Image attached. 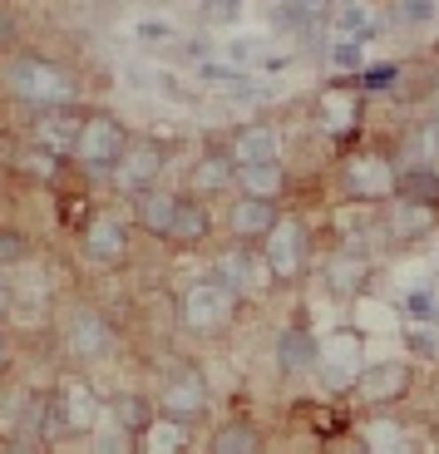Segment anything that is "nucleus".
<instances>
[{
    "instance_id": "obj_1",
    "label": "nucleus",
    "mask_w": 439,
    "mask_h": 454,
    "mask_svg": "<svg viewBox=\"0 0 439 454\" xmlns=\"http://www.w3.org/2000/svg\"><path fill=\"white\" fill-rule=\"evenodd\" d=\"M5 84H11L15 99L35 104L40 114H55V109H69L79 99V84L69 80V69H59L55 59L45 55H20L5 65Z\"/></svg>"
},
{
    "instance_id": "obj_2",
    "label": "nucleus",
    "mask_w": 439,
    "mask_h": 454,
    "mask_svg": "<svg viewBox=\"0 0 439 454\" xmlns=\"http://www.w3.org/2000/svg\"><path fill=\"white\" fill-rule=\"evenodd\" d=\"M395 178H400V163L380 144H361L341 159V188L350 203H395Z\"/></svg>"
},
{
    "instance_id": "obj_3",
    "label": "nucleus",
    "mask_w": 439,
    "mask_h": 454,
    "mask_svg": "<svg viewBox=\"0 0 439 454\" xmlns=\"http://www.w3.org/2000/svg\"><path fill=\"white\" fill-rule=\"evenodd\" d=\"M237 307H242V296H237L232 286L213 282V277H198V282L183 286V296H178V321H183V331L208 340V336H223V331L232 326Z\"/></svg>"
},
{
    "instance_id": "obj_4",
    "label": "nucleus",
    "mask_w": 439,
    "mask_h": 454,
    "mask_svg": "<svg viewBox=\"0 0 439 454\" xmlns=\"http://www.w3.org/2000/svg\"><path fill=\"white\" fill-rule=\"evenodd\" d=\"M129 144H134V134L124 129V119L99 109V114H84V124H79L74 144H69V159L84 173H114L124 163Z\"/></svg>"
},
{
    "instance_id": "obj_5",
    "label": "nucleus",
    "mask_w": 439,
    "mask_h": 454,
    "mask_svg": "<svg viewBox=\"0 0 439 454\" xmlns=\"http://www.w3.org/2000/svg\"><path fill=\"white\" fill-rule=\"evenodd\" d=\"M262 267H267L271 286H296L311 267V238H306V227L296 217H282V223L271 227V238L257 247Z\"/></svg>"
},
{
    "instance_id": "obj_6",
    "label": "nucleus",
    "mask_w": 439,
    "mask_h": 454,
    "mask_svg": "<svg viewBox=\"0 0 439 454\" xmlns=\"http://www.w3.org/2000/svg\"><path fill=\"white\" fill-rule=\"evenodd\" d=\"M410 390H415V365L410 361H371L361 371V380L350 386V400L361 410H371V415H385L390 405H400V400H410Z\"/></svg>"
},
{
    "instance_id": "obj_7",
    "label": "nucleus",
    "mask_w": 439,
    "mask_h": 454,
    "mask_svg": "<svg viewBox=\"0 0 439 454\" xmlns=\"http://www.w3.org/2000/svg\"><path fill=\"white\" fill-rule=\"evenodd\" d=\"M208 405H213V395H208V380L198 365H178V371L163 375V386L153 390V410L163 415V420H178V425H192L203 420Z\"/></svg>"
},
{
    "instance_id": "obj_8",
    "label": "nucleus",
    "mask_w": 439,
    "mask_h": 454,
    "mask_svg": "<svg viewBox=\"0 0 439 454\" xmlns=\"http://www.w3.org/2000/svg\"><path fill=\"white\" fill-rule=\"evenodd\" d=\"M163 168H169V148L158 144V138H138V134H134V144H129L124 163H119L109 178H114V188H119V193L144 198V193H153V188H158Z\"/></svg>"
},
{
    "instance_id": "obj_9",
    "label": "nucleus",
    "mask_w": 439,
    "mask_h": 454,
    "mask_svg": "<svg viewBox=\"0 0 439 454\" xmlns=\"http://www.w3.org/2000/svg\"><path fill=\"white\" fill-rule=\"evenodd\" d=\"M79 247L94 267H119L129 262V247H134V227L114 213H90L84 227H79Z\"/></svg>"
},
{
    "instance_id": "obj_10",
    "label": "nucleus",
    "mask_w": 439,
    "mask_h": 454,
    "mask_svg": "<svg viewBox=\"0 0 439 454\" xmlns=\"http://www.w3.org/2000/svg\"><path fill=\"white\" fill-rule=\"evenodd\" d=\"M316 371H321V386L326 390H346L361 380V331H331L326 340H321V361H316Z\"/></svg>"
},
{
    "instance_id": "obj_11",
    "label": "nucleus",
    "mask_w": 439,
    "mask_h": 454,
    "mask_svg": "<svg viewBox=\"0 0 439 454\" xmlns=\"http://www.w3.org/2000/svg\"><path fill=\"white\" fill-rule=\"evenodd\" d=\"M282 207L277 203H262V198H242L237 193L232 203H227V232L237 238V247H262V242L271 238V227L282 223Z\"/></svg>"
},
{
    "instance_id": "obj_12",
    "label": "nucleus",
    "mask_w": 439,
    "mask_h": 454,
    "mask_svg": "<svg viewBox=\"0 0 439 454\" xmlns=\"http://www.w3.org/2000/svg\"><path fill=\"white\" fill-rule=\"evenodd\" d=\"M65 351L74 356V361H99V356L114 351V326L104 311L94 307H79L74 317H69L65 326Z\"/></svg>"
},
{
    "instance_id": "obj_13",
    "label": "nucleus",
    "mask_w": 439,
    "mask_h": 454,
    "mask_svg": "<svg viewBox=\"0 0 439 454\" xmlns=\"http://www.w3.org/2000/svg\"><path fill=\"white\" fill-rule=\"evenodd\" d=\"M356 440H361L365 454H425L419 434L410 430L400 415H365L361 430H356Z\"/></svg>"
},
{
    "instance_id": "obj_14",
    "label": "nucleus",
    "mask_w": 439,
    "mask_h": 454,
    "mask_svg": "<svg viewBox=\"0 0 439 454\" xmlns=\"http://www.w3.org/2000/svg\"><path fill=\"white\" fill-rule=\"evenodd\" d=\"M371 257H365L356 242H346V247L326 252V262H321V282L331 286L336 296H361L365 286H371Z\"/></svg>"
},
{
    "instance_id": "obj_15",
    "label": "nucleus",
    "mask_w": 439,
    "mask_h": 454,
    "mask_svg": "<svg viewBox=\"0 0 439 454\" xmlns=\"http://www.w3.org/2000/svg\"><path fill=\"white\" fill-rule=\"evenodd\" d=\"M55 410H59V430L84 434V430H94V425L104 420L109 405L99 400V390H94L90 380H69V386L55 390Z\"/></svg>"
},
{
    "instance_id": "obj_16",
    "label": "nucleus",
    "mask_w": 439,
    "mask_h": 454,
    "mask_svg": "<svg viewBox=\"0 0 439 454\" xmlns=\"http://www.w3.org/2000/svg\"><path fill=\"white\" fill-rule=\"evenodd\" d=\"M237 188V159L227 144H213L198 153V163L188 168V193L192 198H213V193H227Z\"/></svg>"
},
{
    "instance_id": "obj_17",
    "label": "nucleus",
    "mask_w": 439,
    "mask_h": 454,
    "mask_svg": "<svg viewBox=\"0 0 439 454\" xmlns=\"http://www.w3.org/2000/svg\"><path fill=\"white\" fill-rule=\"evenodd\" d=\"M316 119H321L326 134H336V138L361 134V90H356V84H331V90H321Z\"/></svg>"
},
{
    "instance_id": "obj_18",
    "label": "nucleus",
    "mask_w": 439,
    "mask_h": 454,
    "mask_svg": "<svg viewBox=\"0 0 439 454\" xmlns=\"http://www.w3.org/2000/svg\"><path fill=\"white\" fill-rule=\"evenodd\" d=\"M232 159L237 168H257V163H282V134L271 124H242L232 134Z\"/></svg>"
},
{
    "instance_id": "obj_19",
    "label": "nucleus",
    "mask_w": 439,
    "mask_h": 454,
    "mask_svg": "<svg viewBox=\"0 0 439 454\" xmlns=\"http://www.w3.org/2000/svg\"><path fill=\"white\" fill-rule=\"evenodd\" d=\"M271 351H277V371L282 375H306L321 361V336H311L306 326H282Z\"/></svg>"
},
{
    "instance_id": "obj_20",
    "label": "nucleus",
    "mask_w": 439,
    "mask_h": 454,
    "mask_svg": "<svg viewBox=\"0 0 439 454\" xmlns=\"http://www.w3.org/2000/svg\"><path fill=\"white\" fill-rule=\"evenodd\" d=\"M262 277H267V267H262V257L247 252V247H227V252H217V262H213V282L232 286L237 296L252 292V286H262Z\"/></svg>"
},
{
    "instance_id": "obj_21",
    "label": "nucleus",
    "mask_w": 439,
    "mask_h": 454,
    "mask_svg": "<svg viewBox=\"0 0 439 454\" xmlns=\"http://www.w3.org/2000/svg\"><path fill=\"white\" fill-rule=\"evenodd\" d=\"M178 203H183V193H173V188H153V193L134 198V223L144 227L148 238L169 242L173 217H178Z\"/></svg>"
},
{
    "instance_id": "obj_22",
    "label": "nucleus",
    "mask_w": 439,
    "mask_h": 454,
    "mask_svg": "<svg viewBox=\"0 0 439 454\" xmlns=\"http://www.w3.org/2000/svg\"><path fill=\"white\" fill-rule=\"evenodd\" d=\"M395 203H415L425 213H439V168L435 163H405L395 178Z\"/></svg>"
},
{
    "instance_id": "obj_23",
    "label": "nucleus",
    "mask_w": 439,
    "mask_h": 454,
    "mask_svg": "<svg viewBox=\"0 0 439 454\" xmlns=\"http://www.w3.org/2000/svg\"><path fill=\"white\" fill-rule=\"evenodd\" d=\"M208 238H213V207H208L203 198L183 193V203H178V217H173L169 242H173V247H203Z\"/></svg>"
},
{
    "instance_id": "obj_24",
    "label": "nucleus",
    "mask_w": 439,
    "mask_h": 454,
    "mask_svg": "<svg viewBox=\"0 0 439 454\" xmlns=\"http://www.w3.org/2000/svg\"><path fill=\"white\" fill-rule=\"evenodd\" d=\"M262 430L252 420H242V415H232V420H223L213 434H208V454H262Z\"/></svg>"
},
{
    "instance_id": "obj_25",
    "label": "nucleus",
    "mask_w": 439,
    "mask_h": 454,
    "mask_svg": "<svg viewBox=\"0 0 439 454\" xmlns=\"http://www.w3.org/2000/svg\"><path fill=\"white\" fill-rule=\"evenodd\" d=\"M439 223V213H425V207H415V203H385V238L390 242H415V238H425L429 227Z\"/></svg>"
},
{
    "instance_id": "obj_26",
    "label": "nucleus",
    "mask_w": 439,
    "mask_h": 454,
    "mask_svg": "<svg viewBox=\"0 0 439 454\" xmlns=\"http://www.w3.org/2000/svg\"><path fill=\"white\" fill-rule=\"evenodd\" d=\"M286 163H257V168H237V193L242 198H262V203H277L286 193Z\"/></svg>"
},
{
    "instance_id": "obj_27",
    "label": "nucleus",
    "mask_w": 439,
    "mask_h": 454,
    "mask_svg": "<svg viewBox=\"0 0 439 454\" xmlns=\"http://www.w3.org/2000/svg\"><path fill=\"white\" fill-rule=\"evenodd\" d=\"M134 444H138V454H188V425L153 415V425H148Z\"/></svg>"
},
{
    "instance_id": "obj_28",
    "label": "nucleus",
    "mask_w": 439,
    "mask_h": 454,
    "mask_svg": "<svg viewBox=\"0 0 439 454\" xmlns=\"http://www.w3.org/2000/svg\"><path fill=\"white\" fill-rule=\"evenodd\" d=\"M109 415H114V425H119V430L138 440V434L153 425L158 410H153V395H124V390H119V395L109 400Z\"/></svg>"
},
{
    "instance_id": "obj_29",
    "label": "nucleus",
    "mask_w": 439,
    "mask_h": 454,
    "mask_svg": "<svg viewBox=\"0 0 439 454\" xmlns=\"http://www.w3.org/2000/svg\"><path fill=\"white\" fill-rule=\"evenodd\" d=\"M326 25H331V35H336V45H361L375 25V11L371 5H336V11L326 15Z\"/></svg>"
},
{
    "instance_id": "obj_30",
    "label": "nucleus",
    "mask_w": 439,
    "mask_h": 454,
    "mask_svg": "<svg viewBox=\"0 0 439 454\" xmlns=\"http://www.w3.org/2000/svg\"><path fill=\"white\" fill-rule=\"evenodd\" d=\"M90 454H138V444H134V434H124L119 425H109V430H94Z\"/></svg>"
},
{
    "instance_id": "obj_31",
    "label": "nucleus",
    "mask_w": 439,
    "mask_h": 454,
    "mask_svg": "<svg viewBox=\"0 0 439 454\" xmlns=\"http://www.w3.org/2000/svg\"><path fill=\"white\" fill-rule=\"evenodd\" d=\"M20 168L30 173V178H55V173H59V153H55V148H25Z\"/></svg>"
},
{
    "instance_id": "obj_32",
    "label": "nucleus",
    "mask_w": 439,
    "mask_h": 454,
    "mask_svg": "<svg viewBox=\"0 0 439 454\" xmlns=\"http://www.w3.org/2000/svg\"><path fill=\"white\" fill-rule=\"evenodd\" d=\"M30 257V242H25V232H15V227H0V272L5 267H15V262Z\"/></svg>"
},
{
    "instance_id": "obj_33",
    "label": "nucleus",
    "mask_w": 439,
    "mask_h": 454,
    "mask_svg": "<svg viewBox=\"0 0 439 454\" xmlns=\"http://www.w3.org/2000/svg\"><path fill=\"white\" fill-rule=\"evenodd\" d=\"M390 80H400V69H395V65L361 69V80H356V90H361V94H375V90H390Z\"/></svg>"
},
{
    "instance_id": "obj_34",
    "label": "nucleus",
    "mask_w": 439,
    "mask_h": 454,
    "mask_svg": "<svg viewBox=\"0 0 439 454\" xmlns=\"http://www.w3.org/2000/svg\"><path fill=\"white\" fill-rule=\"evenodd\" d=\"M435 15V5L429 0H405L400 11H395V20H405V25H419V20H429Z\"/></svg>"
},
{
    "instance_id": "obj_35",
    "label": "nucleus",
    "mask_w": 439,
    "mask_h": 454,
    "mask_svg": "<svg viewBox=\"0 0 439 454\" xmlns=\"http://www.w3.org/2000/svg\"><path fill=\"white\" fill-rule=\"evenodd\" d=\"M208 20H237V5L232 0H217L213 11H208Z\"/></svg>"
},
{
    "instance_id": "obj_36",
    "label": "nucleus",
    "mask_w": 439,
    "mask_h": 454,
    "mask_svg": "<svg viewBox=\"0 0 439 454\" xmlns=\"http://www.w3.org/2000/svg\"><path fill=\"white\" fill-rule=\"evenodd\" d=\"M11 301H15V292H11V282H5V272H0V321L11 317Z\"/></svg>"
},
{
    "instance_id": "obj_37",
    "label": "nucleus",
    "mask_w": 439,
    "mask_h": 454,
    "mask_svg": "<svg viewBox=\"0 0 439 454\" xmlns=\"http://www.w3.org/2000/svg\"><path fill=\"white\" fill-rule=\"evenodd\" d=\"M11 361H15V351H11V340H5V331H0V375L11 371Z\"/></svg>"
},
{
    "instance_id": "obj_38",
    "label": "nucleus",
    "mask_w": 439,
    "mask_h": 454,
    "mask_svg": "<svg viewBox=\"0 0 439 454\" xmlns=\"http://www.w3.org/2000/svg\"><path fill=\"white\" fill-rule=\"evenodd\" d=\"M0 454H40L35 444H11V450H0Z\"/></svg>"
},
{
    "instance_id": "obj_39",
    "label": "nucleus",
    "mask_w": 439,
    "mask_h": 454,
    "mask_svg": "<svg viewBox=\"0 0 439 454\" xmlns=\"http://www.w3.org/2000/svg\"><path fill=\"white\" fill-rule=\"evenodd\" d=\"M350 454H365V450H361V444H356V450H350Z\"/></svg>"
}]
</instances>
